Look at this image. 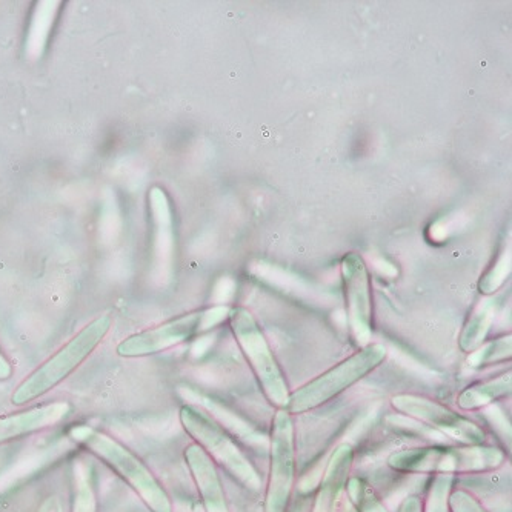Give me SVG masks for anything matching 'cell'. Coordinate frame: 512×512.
Returning a JSON list of instances; mask_svg holds the SVG:
<instances>
[{
  "label": "cell",
  "mask_w": 512,
  "mask_h": 512,
  "mask_svg": "<svg viewBox=\"0 0 512 512\" xmlns=\"http://www.w3.org/2000/svg\"><path fill=\"white\" fill-rule=\"evenodd\" d=\"M297 474L296 426L286 409H276L270 428V468L263 512H288Z\"/></svg>",
  "instance_id": "8"
},
{
  "label": "cell",
  "mask_w": 512,
  "mask_h": 512,
  "mask_svg": "<svg viewBox=\"0 0 512 512\" xmlns=\"http://www.w3.org/2000/svg\"><path fill=\"white\" fill-rule=\"evenodd\" d=\"M345 491L357 512H389L373 486L359 477H350Z\"/></svg>",
  "instance_id": "17"
},
{
  "label": "cell",
  "mask_w": 512,
  "mask_h": 512,
  "mask_svg": "<svg viewBox=\"0 0 512 512\" xmlns=\"http://www.w3.org/2000/svg\"><path fill=\"white\" fill-rule=\"evenodd\" d=\"M500 308H502V297L497 294L485 296V299L477 303L460 334L459 346L463 353H473L486 342L491 326L499 316Z\"/></svg>",
  "instance_id": "14"
},
{
  "label": "cell",
  "mask_w": 512,
  "mask_h": 512,
  "mask_svg": "<svg viewBox=\"0 0 512 512\" xmlns=\"http://www.w3.org/2000/svg\"><path fill=\"white\" fill-rule=\"evenodd\" d=\"M454 483V476H433L422 502V512H449V496L453 493Z\"/></svg>",
  "instance_id": "18"
},
{
  "label": "cell",
  "mask_w": 512,
  "mask_h": 512,
  "mask_svg": "<svg viewBox=\"0 0 512 512\" xmlns=\"http://www.w3.org/2000/svg\"><path fill=\"white\" fill-rule=\"evenodd\" d=\"M511 393L512 373L508 370L499 376L479 380L466 386L457 397V406L465 413H474L499 400L506 399L511 396Z\"/></svg>",
  "instance_id": "15"
},
{
  "label": "cell",
  "mask_w": 512,
  "mask_h": 512,
  "mask_svg": "<svg viewBox=\"0 0 512 512\" xmlns=\"http://www.w3.org/2000/svg\"><path fill=\"white\" fill-rule=\"evenodd\" d=\"M388 357L383 343H370L353 356L334 365L331 370L306 382L305 385L291 391L286 411L291 416L305 414L330 403L348 389L370 376Z\"/></svg>",
  "instance_id": "6"
},
{
  "label": "cell",
  "mask_w": 512,
  "mask_h": 512,
  "mask_svg": "<svg viewBox=\"0 0 512 512\" xmlns=\"http://www.w3.org/2000/svg\"><path fill=\"white\" fill-rule=\"evenodd\" d=\"M399 512H422V500L419 497L413 496L403 500Z\"/></svg>",
  "instance_id": "22"
},
{
  "label": "cell",
  "mask_w": 512,
  "mask_h": 512,
  "mask_svg": "<svg viewBox=\"0 0 512 512\" xmlns=\"http://www.w3.org/2000/svg\"><path fill=\"white\" fill-rule=\"evenodd\" d=\"M71 512H97V497L87 471H77Z\"/></svg>",
  "instance_id": "20"
},
{
  "label": "cell",
  "mask_w": 512,
  "mask_h": 512,
  "mask_svg": "<svg viewBox=\"0 0 512 512\" xmlns=\"http://www.w3.org/2000/svg\"><path fill=\"white\" fill-rule=\"evenodd\" d=\"M391 406L397 413L437 429L459 445H483L486 442L485 429L479 423L431 397L413 393L397 394L391 399Z\"/></svg>",
  "instance_id": "10"
},
{
  "label": "cell",
  "mask_w": 512,
  "mask_h": 512,
  "mask_svg": "<svg viewBox=\"0 0 512 512\" xmlns=\"http://www.w3.org/2000/svg\"><path fill=\"white\" fill-rule=\"evenodd\" d=\"M73 437L124 480L151 512H173V503L162 483L127 446L87 426L73 431Z\"/></svg>",
  "instance_id": "4"
},
{
  "label": "cell",
  "mask_w": 512,
  "mask_h": 512,
  "mask_svg": "<svg viewBox=\"0 0 512 512\" xmlns=\"http://www.w3.org/2000/svg\"><path fill=\"white\" fill-rule=\"evenodd\" d=\"M512 356V337L511 334L499 337V339L489 340L483 343L473 353H469L468 366L474 370L486 368V366L499 365V363L509 362Z\"/></svg>",
  "instance_id": "16"
},
{
  "label": "cell",
  "mask_w": 512,
  "mask_h": 512,
  "mask_svg": "<svg viewBox=\"0 0 512 512\" xmlns=\"http://www.w3.org/2000/svg\"><path fill=\"white\" fill-rule=\"evenodd\" d=\"M506 454L494 445L417 446L396 451L388 457L396 473L423 476H466L493 473L502 468Z\"/></svg>",
  "instance_id": "1"
},
{
  "label": "cell",
  "mask_w": 512,
  "mask_h": 512,
  "mask_svg": "<svg viewBox=\"0 0 512 512\" xmlns=\"http://www.w3.org/2000/svg\"><path fill=\"white\" fill-rule=\"evenodd\" d=\"M111 323L113 322L108 314L88 323L84 330L79 331L70 342L65 343L57 353L37 366L33 373L28 374L17 385L11 394V403L17 408H22L65 382L102 343L110 331Z\"/></svg>",
  "instance_id": "3"
},
{
  "label": "cell",
  "mask_w": 512,
  "mask_h": 512,
  "mask_svg": "<svg viewBox=\"0 0 512 512\" xmlns=\"http://www.w3.org/2000/svg\"><path fill=\"white\" fill-rule=\"evenodd\" d=\"M179 420L183 431L208 454L217 468H222L242 488L259 493L262 476L253 460L211 414L199 406L183 405L179 409Z\"/></svg>",
  "instance_id": "2"
},
{
  "label": "cell",
  "mask_w": 512,
  "mask_h": 512,
  "mask_svg": "<svg viewBox=\"0 0 512 512\" xmlns=\"http://www.w3.org/2000/svg\"><path fill=\"white\" fill-rule=\"evenodd\" d=\"M183 459L190 469L205 512H231L219 468L208 454L193 442L183 451Z\"/></svg>",
  "instance_id": "12"
},
{
  "label": "cell",
  "mask_w": 512,
  "mask_h": 512,
  "mask_svg": "<svg viewBox=\"0 0 512 512\" xmlns=\"http://www.w3.org/2000/svg\"><path fill=\"white\" fill-rule=\"evenodd\" d=\"M230 313L231 306L228 305L191 311L122 340L117 345V354L125 359H137L163 353L199 336L200 333L214 330L220 323L228 320Z\"/></svg>",
  "instance_id": "7"
},
{
  "label": "cell",
  "mask_w": 512,
  "mask_h": 512,
  "mask_svg": "<svg viewBox=\"0 0 512 512\" xmlns=\"http://www.w3.org/2000/svg\"><path fill=\"white\" fill-rule=\"evenodd\" d=\"M346 320L357 350L370 345L374 336L373 282L370 270L359 253L346 254L340 263Z\"/></svg>",
  "instance_id": "9"
},
{
  "label": "cell",
  "mask_w": 512,
  "mask_h": 512,
  "mask_svg": "<svg viewBox=\"0 0 512 512\" xmlns=\"http://www.w3.org/2000/svg\"><path fill=\"white\" fill-rule=\"evenodd\" d=\"M354 463V448L342 443L334 449L326 463L311 512H339L340 500L350 480Z\"/></svg>",
  "instance_id": "13"
},
{
  "label": "cell",
  "mask_w": 512,
  "mask_h": 512,
  "mask_svg": "<svg viewBox=\"0 0 512 512\" xmlns=\"http://www.w3.org/2000/svg\"><path fill=\"white\" fill-rule=\"evenodd\" d=\"M67 402H51L0 417V445L53 428L70 416Z\"/></svg>",
  "instance_id": "11"
},
{
  "label": "cell",
  "mask_w": 512,
  "mask_h": 512,
  "mask_svg": "<svg viewBox=\"0 0 512 512\" xmlns=\"http://www.w3.org/2000/svg\"><path fill=\"white\" fill-rule=\"evenodd\" d=\"M13 374V366L0 354V380H8Z\"/></svg>",
  "instance_id": "23"
},
{
  "label": "cell",
  "mask_w": 512,
  "mask_h": 512,
  "mask_svg": "<svg viewBox=\"0 0 512 512\" xmlns=\"http://www.w3.org/2000/svg\"><path fill=\"white\" fill-rule=\"evenodd\" d=\"M511 276V248L503 250L494 265L483 274L479 282V290L483 296H494L502 290L508 277Z\"/></svg>",
  "instance_id": "19"
},
{
  "label": "cell",
  "mask_w": 512,
  "mask_h": 512,
  "mask_svg": "<svg viewBox=\"0 0 512 512\" xmlns=\"http://www.w3.org/2000/svg\"><path fill=\"white\" fill-rule=\"evenodd\" d=\"M449 512H488L482 503L465 489H453L449 496Z\"/></svg>",
  "instance_id": "21"
},
{
  "label": "cell",
  "mask_w": 512,
  "mask_h": 512,
  "mask_svg": "<svg viewBox=\"0 0 512 512\" xmlns=\"http://www.w3.org/2000/svg\"><path fill=\"white\" fill-rule=\"evenodd\" d=\"M228 322L266 402L276 409H286L293 389L256 317L247 308L236 306L231 308Z\"/></svg>",
  "instance_id": "5"
}]
</instances>
